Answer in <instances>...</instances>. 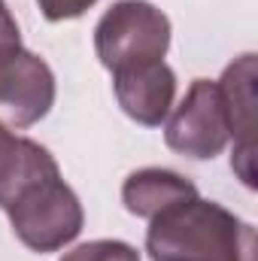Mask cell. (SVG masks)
I'll return each instance as SVG.
<instances>
[{
  "label": "cell",
  "mask_w": 258,
  "mask_h": 261,
  "mask_svg": "<svg viewBox=\"0 0 258 261\" xmlns=\"http://www.w3.org/2000/svg\"><path fill=\"white\" fill-rule=\"evenodd\" d=\"M255 55L246 52L234 64L225 67L219 79L225 119H228V137H234V155L231 170L243 179L246 189H255Z\"/></svg>",
  "instance_id": "cell-6"
},
{
  "label": "cell",
  "mask_w": 258,
  "mask_h": 261,
  "mask_svg": "<svg viewBox=\"0 0 258 261\" xmlns=\"http://www.w3.org/2000/svg\"><path fill=\"white\" fill-rule=\"evenodd\" d=\"M94 3H100V0H37V6H40V12H43L46 21H70V18H79Z\"/></svg>",
  "instance_id": "cell-10"
},
{
  "label": "cell",
  "mask_w": 258,
  "mask_h": 261,
  "mask_svg": "<svg viewBox=\"0 0 258 261\" xmlns=\"http://www.w3.org/2000/svg\"><path fill=\"white\" fill-rule=\"evenodd\" d=\"M55 73L40 55L18 49L0 61V125L24 130L55 107Z\"/></svg>",
  "instance_id": "cell-5"
},
{
  "label": "cell",
  "mask_w": 258,
  "mask_h": 261,
  "mask_svg": "<svg viewBox=\"0 0 258 261\" xmlns=\"http://www.w3.org/2000/svg\"><path fill=\"white\" fill-rule=\"evenodd\" d=\"M12 234L31 249V252H58L67 243H73L85 225V213L76 192L61 179V173H52L40 182H34L9 210Z\"/></svg>",
  "instance_id": "cell-3"
},
{
  "label": "cell",
  "mask_w": 258,
  "mask_h": 261,
  "mask_svg": "<svg viewBox=\"0 0 258 261\" xmlns=\"http://www.w3.org/2000/svg\"><path fill=\"white\" fill-rule=\"evenodd\" d=\"M113 91L131 122L143 128H158L167 122L176 97V73L167 61L131 67L113 73Z\"/></svg>",
  "instance_id": "cell-7"
},
{
  "label": "cell",
  "mask_w": 258,
  "mask_h": 261,
  "mask_svg": "<svg viewBox=\"0 0 258 261\" xmlns=\"http://www.w3.org/2000/svg\"><path fill=\"white\" fill-rule=\"evenodd\" d=\"M21 49V31H18V21L15 15L9 12L6 0H0V61L9 58L12 52Z\"/></svg>",
  "instance_id": "cell-11"
},
{
  "label": "cell",
  "mask_w": 258,
  "mask_h": 261,
  "mask_svg": "<svg viewBox=\"0 0 258 261\" xmlns=\"http://www.w3.org/2000/svg\"><path fill=\"white\" fill-rule=\"evenodd\" d=\"M170 18L149 0L113 3L94 28V52L110 73L164 61L170 49Z\"/></svg>",
  "instance_id": "cell-2"
},
{
  "label": "cell",
  "mask_w": 258,
  "mask_h": 261,
  "mask_svg": "<svg viewBox=\"0 0 258 261\" xmlns=\"http://www.w3.org/2000/svg\"><path fill=\"white\" fill-rule=\"evenodd\" d=\"M228 119L219 82L194 79L179 100V107L167 116L164 143L194 161H213L228 146Z\"/></svg>",
  "instance_id": "cell-4"
},
{
  "label": "cell",
  "mask_w": 258,
  "mask_h": 261,
  "mask_svg": "<svg viewBox=\"0 0 258 261\" xmlns=\"http://www.w3.org/2000/svg\"><path fill=\"white\" fill-rule=\"evenodd\" d=\"M197 195V186L192 179L179 176L176 170H167V167H143V170H134L125 186H122V203L131 216L137 219H152L155 213H161L164 206L176 203V200H186V197Z\"/></svg>",
  "instance_id": "cell-8"
},
{
  "label": "cell",
  "mask_w": 258,
  "mask_h": 261,
  "mask_svg": "<svg viewBox=\"0 0 258 261\" xmlns=\"http://www.w3.org/2000/svg\"><path fill=\"white\" fill-rule=\"evenodd\" d=\"M58 261H140V252L125 240H88Z\"/></svg>",
  "instance_id": "cell-9"
},
{
  "label": "cell",
  "mask_w": 258,
  "mask_h": 261,
  "mask_svg": "<svg viewBox=\"0 0 258 261\" xmlns=\"http://www.w3.org/2000/svg\"><path fill=\"white\" fill-rule=\"evenodd\" d=\"M146 252L152 261H258V234L222 203L194 195L149 219Z\"/></svg>",
  "instance_id": "cell-1"
}]
</instances>
